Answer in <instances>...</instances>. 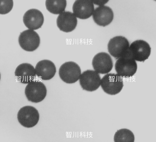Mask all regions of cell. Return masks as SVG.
Wrapping results in <instances>:
<instances>
[{
	"label": "cell",
	"instance_id": "cell-1",
	"mask_svg": "<svg viewBox=\"0 0 156 142\" xmlns=\"http://www.w3.org/2000/svg\"><path fill=\"white\" fill-rule=\"evenodd\" d=\"M137 64L135 61L127 53L119 58L115 64L117 74L122 77L128 78L133 76L136 72Z\"/></svg>",
	"mask_w": 156,
	"mask_h": 142
},
{
	"label": "cell",
	"instance_id": "cell-2",
	"mask_svg": "<svg viewBox=\"0 0 156 142\" xmlns=\"http://www.w3.org/2000/svg\"><path fill=\"white\" fill-rule=\"evenodd\" d=\"M101 85L105 92L113 95L121 92L123 86V82L122 77L118 74L109 73L102 78Z\"/></svg>",
	"mask_w": 156,
	"mask_h": 142
},
{
	"label": "cell",
	"instance_id": "cell-3",
	"mask_svg": "<svg viewBox=\"0 0 156 142\" xmlns=\"http://www.w3.org/2000/svg\"><path fill=\"white\" fill-rule=\"evenodd\" d=\"M59 75L60 78L68 84L73 83L80 78L81 70L80 66L73 61L66 62L59 68Z\"/></svg>",
	"mask_w": 156,
	"mask_h": 142
},
{
	"label": "cell",
	"instance_id": "cell-4",
	"mask_svg": "<svg viewBox=\"0 0 156 142\" xmlns=\"http://www.w3.org/2000/svg\"><path fill=\"white\" fill-rule=\"evenodd\" d=\"M47 89L45 85L41 81L33 80L26 87L25 93L29 101L34 103L42 101L47 95Z\"/></svg>",
	"mask_w": 156,
	"mask_h": 142
},
{
	"label": "cell",
	"instance_id": "cell-5",
	"mask_svg": "<svg viewBox=\"0 0 156 142\" xmlns=\"http://www.w3.org/2000/svg\"><path fill=\"white\" fill-rule=\"evenodd\" d=\"M151 49L149 44L146 41L137 40L131 44L128 54L135 61L144 62L150 56Z\"/></svg>",
	"mask_w": 156,
	"mask_h": 142
},
{
	"label": "cell",
	"instance_id": "cell-6",
	"mask_svg": "<svg viewBox=\"0 0 156 142\" xmlns=\"http://www.w3.org/2000/svg\"><path fill=\"white\" fill-rule=\"evenodd\" d=\"M17 119L23 126L31 128L35 126L39 119L38 110L31 106H26L21 108L17 114Z\"/></svg>",
	"mask_w": 156,
	"mask_h": 142
},
{
	"label": "cell",
	"instance_id": "cell-7",
	"mask_svg": "<svg viewBox=\"0 0 156 142\" xmlns=\"http://www.w3.org/2000/svg\"><path fill=\"white\" fill-rule=\"evenodd\" d=\"M127 39L122 36H117L111 39L108 45L110 54L119 59L125 56L128 52L129 45Z\"/></svg>",
	"mask_w": 156,
	"mask_h": 142
},
{
	"label": "cell",
	"instance_id": "cell-8",
	"mask_svg": "<svg viewBox=\"0 0 156 142\" xmlns=\"http://www.w3.org/2000/svg\"><path fill=\"white\" fill-rule=\"evenodd\" d=\"M18 41L20 45L23 50L32 52L39 47L40 39L39 36L36 32L28 29L20 33Z\"/></svg>",
	"mask_w": 156,
	"mask_h": 142
},
{
	"label": "cell",
	"instance_id": "cell-9",
	"mask_svg": "<svg viewBox=\"0 0 156 142\" xmlns=\"http://www.w3.org/2000/svg\"><path fill=\"white\" fill-rule=\"evenodd\" d=\"M79 82L83 90L92 92L100 87L101 79L100 75L95 71L87 70L81 74Z\"/></svg>",
	"mask_w": 156,
	"mask_h": 142
},
{
	"label": "cell",
	"instance_id": "cell-10",
	"mask_svg": "<svg viewBox=\"0 0 156 142\" xmlns=\"http://www.w3.org/2000/svg\"><path fill=\"white\" fill-rule=\"evenodd\" d=\"M92 65L95 71L101 74L108 73L113 66L110 56L104 52L98 53L94 56L92 60Z\"/></svg>",
	"mask_w": 156,
	"mask_h": 142
},
{
	"label": "cell",
	"instance_id": "cell-11",
	"mask_svg": "<svg viewBox=\"0 0 156 142\" xmlns=\"http://www.w3.org/2000/svg\"><path fill=\"white\" fill-rule=\"evenodd\" d=\"M23 21L25 26L29 29L36 30L40 28L44 22L42 13L36 9H31L24 14Z\"/></svg>",
	"mask_w": 156,
	"mask_h": 142
},
{
	"label": "cell",
	"instance_id": "cell-12",
	"mask_svg": "<svg viewBox=\"0 0 156 142\" xmlns=\"http://www.w3.org/2000/svg\"><path fill=\"white\" fill-rule=\"evenodd\" d=\"M56 23L60 30L68 33L72 31L75 29L77 25V20L73 13L69 11H64L58 16Z\"/></svg>",
	"mask_w": 156,
	"mask_h": 142
},
{
	"label": "cell",
	"instance_id": "cell-13",
	"mask_svg": "<svg viewBox=\"0 0 156 142\" xmlns=\"http://www.w3.org/2000/svg\"><path fill=\"white\" fill-rule=\"evenodd\" d=\"M92 16L94 22L97 25L104 27L112 21L114 14L110 8L104 5L97 7L94 10Z\"/></svg>",
	"mask_w": 156,
	"mask_h": 142
},
{
	"label": "cell",
	"instance_id": "cell-14",
	"mask_svg": "<svg viewBox=\"0 0 156 142\" xmlns=\"http://www.w3.org/2000/svg\"><path fill=\"white\" fill-rule=\"evenodd\" d=\"M94 10V5L91 0H76L73 6V14L76 17L81 19L90 17Z\"/></svg>",
	"mask_w": 156,
	"mask_h": 142
},
{
	"label": "cell",
	"instance_id": "cell-15",
	"mask_svg": "<svg viewBox=\"0 0 156 142\" xmlns=\"http://www.w3.org/2000/svg\"><path fill=\"white\" fill-rule=\"evenodd\" d=\"M15 74L17 80L23 84H28L34 80L36 76L35 69L30 64L23 63L16 68Z\"/></svg>",
	"mask_w": 156,
	"mask_h": 142
},
{
	"label": "cell",
	"instance_id": "cell-16",
	"mask_svg": "<svg viewBox=\"0 0 156 142\" xmlns=\"http://www.w3.org/2000/svg\"><path fill=\"white\" fill-rule=\"evenodd\" d=\"M35 70L37 76L44 80H49L53 78L56 71L54 64L48 60L39 61L36 65Z\"/></svg>",
	"mask_w": 156,
	"mask_h": 142
},
{
	"label": "cell",
	"instance_id": "cell-17",
	"mask_svg": "<svg viewBox=\"0 0 156 142\" xmlns=\"http://www.w3.org/2000/svg\"><path fill=\"white\" fill-rule=\"evenodd\" d=\"M46 9L50 12L55 14H60L65 11L66 5V0H46Z\"/></svg>",
	"mask_w": 156,
	"mask_h": 142
},
{
	"label": "cell",
	"instance_id": "cell-18",
	"mask_svg": "<svg viewBox=\"0 0 156 142\" xmlns=\"http://www.w3.org/2000/svg\"><path fill=\"white\" fill-rule=\"evenodd\" d=\"M115 142H134V135L132 131L126 128L117 130L114 138Z\"/></svg>",
	"mask_w": 156,
	"mask_h": 142
},
{
	"label": "cell",
	"instance_id": "cell-19",
	"mask_svg": "<svg viewBox=\"0 0 156 142\" xmlns=\"http://www.w3.org/2000/svg\"><path fill=\"white\" fill-rule=\"evenodd\" d=\"M13 6L12 0H0V14L8 13L12 10Z\"/></svg>",
	"mask_w": 156,
	"mask_h": 142
},
{
	"label": "cell",
	"instance_id": "cell-20",
	"mask_svg": "<svg viewBox=\"0 0 156 142\" xmlns=\"http://www.w3.org/2000/svg\"><path fill=\"white\" fill-rule=\"evenodd\" d=\"M93 3L95 5L102 6L106 3L108 0H91Z\"/></svg>",
	"mask_w": 156,
	"mask_h": 142
}]
</instances>
